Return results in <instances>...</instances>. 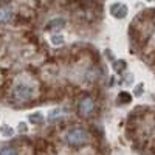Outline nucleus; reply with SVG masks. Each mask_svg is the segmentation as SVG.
<instances>
[{
	"label": "nucleus",
	"instance_id": "1",
	"mask_svg": "<svg viewBox=\"0 0 155 155\" xmlns=\"http://www.w3.org/2000/svg\"><path fill=\"white\" fill-rule=\"evenodd\" d=\"M34 96V88L27 84H19L12 90V99L17 102H27Z\"/></svg>",
	"mask_w": 155,
	"mask_h": 155
},
{
	"label": "nucleus",
	"instance_id": "2",
	"mask_svg": "<svg viewBox=\"0 0 155 155\" xmlns=\"http://www.w3.org/2000/svg\"><path fill=\"white\" fill-rule=\"evenodd\" d=\"M88 135L85 130H82V129H73V130H70L67 135H65V140L67 143L71 144V146H81L84 144L87 141Z\"/></svg>",
	"mask_w": 155,
	"mask_h": 155
},
{
	"label": "nucleus",
	"instance_id": "3",
	"mask_svg": "<svg viewBox=\"0 0 155 155\" xmlns=\"http://www.w3.org/2000/svg\"><path fill=\"white\" fill-rule=\"evenodd\" d=\"M93 109H95V102H93L92 98L85 96L79 101V113H81V116H88L93 112Z\"/></svg>",
	"mask_w": 155,
	"mask_h": 155
},
{
	"label": "nucleus",
	"instance_id": "4",
	"mask_svg": "<svg viewBox=\"0 0 155 155\" xmlns=\"http://www.w3.org/2000/svg\"><path fill=\"white\" fill-rule=\"evenodd\" d=\"M11 17H12L11 8H9L8 5H2V6H0V22H2V23H6V22L11 20Z\"/></svg>",
	"mask_w": 155,
	"mask_h": 155
},
{
	"label": "nucleus",
	"instance_id": "5",
	"mask_svg": "<svg viewBox=\"0 0 155 155\" xmlns=\"http://www.w3.org/2000/svg\"><path fill=\"white\" fill-rule=\"evenodd\" d=\"M65 115H67V110H65V109H62V107H61V109H54L53 112L50 113L48 121H50V123H54L56 120H61L62 116H65Z\"/></svg>",
	"mask_w": 155,
	"mask_h": 155
},
{
	"label": "nucleus",
	"instance_id": "6",
	"mask_svg": "<svg viewBox=\"0 0 155 155\" xmlns=\"http://www.w3.org/2000/svg\"><path fill=\"white\" fill-rule=\"evenodd\" d=\"M42 120H44V116H42V113H39V112H36V113L30 115V121H31V123H34V124L42 123Z\"/></svg>",
	"mask_w": 155,
	"mask_h": 155
},
{
	"label": "nucleus",
	"instance_id": "7",
	"mask_svg": "<svg viewBox=\"0 0 155 155\" xmlns=\"http://www.w3.org/2000/svg\"><path fill=\"white\" fill-rule=\"evenodd\" d=\"M0 155H17V150L14 147H3L0 150Z\"/></svg>",
	"mask_w": 155,
	"mask_h": 155
},
{
	"label": "nucleus",
	"instance_id": "8",
	"mask_svg": "<svg viewBox=\"0 0 155 155\" xmlns=\"http://www.w3.org/2000/svg\"><path fill=\"white\" fill-rule=\"evenodd\" d=\"M51 41H53L54 45H62L64 44V37L62 36H53V37H51Z\"/></svg>",
	"mask_w": 155,
	"mask_h": 155
},
{
	"label": "nucleus",
	"instance_id": "9",
	"mask_svg": "<svg viewBox=\"0 0 155 155\" xmlns=\"http://www.w3.org/2000/svg\"><path fill=\"white\" fill-rule=\"evenodd\" d=\"M124 101V104H126V102H129V101H130V95H127V93H121L120 95V101Z\"/></svg>",
	"mask_w": 155,
	"mask_h": 155
},
{
	"label": "nucleus",
	"instance_id": "10",
	"mask_svg": "<svg viewBox=\"0 0 155 155\" xmlns=\"http://www.w3.org/2000/svg\"><path fill=\"white\" fill-rule=\"evenodd\" d=\"M2 134L6 135V137H8V135H12V129H6V126H3V127H2Z\"/></svg>",
	"mask_w": 155,
	"mask_h": 155
}]
</instances>
